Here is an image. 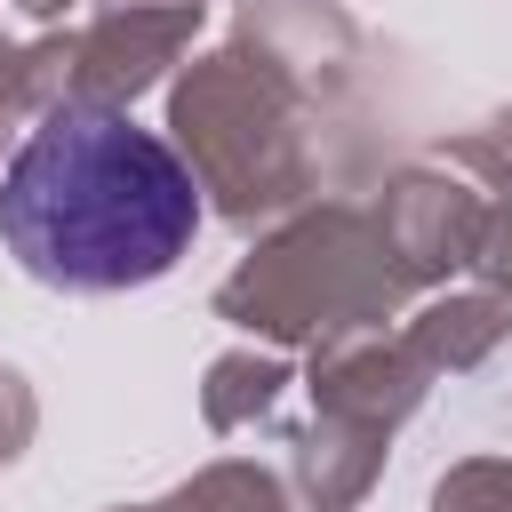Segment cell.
<instances>
[{
	"label": "cell",
	"mask_w": 512,
	"mask_h": 512,
	"mask_svg": "<svg viewBox=\"0 0 512 512\" xmlns=\"http://www.w3.org/2000/svg\"><path fill=\"white\" fill-rule=\"evenodd\" d=\"M200 232L192 168L104 104H56L0 176L8 256L72 296H112L176 272Z\"/></svg>",
	"instance_id": "1"
}]
</instances>
